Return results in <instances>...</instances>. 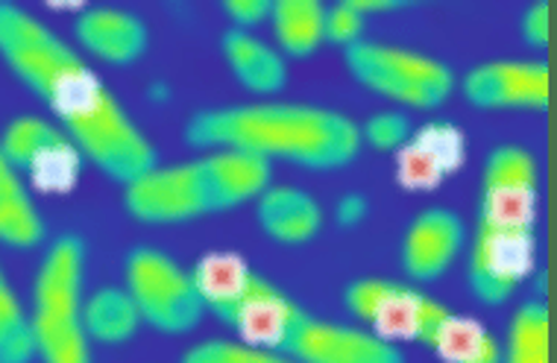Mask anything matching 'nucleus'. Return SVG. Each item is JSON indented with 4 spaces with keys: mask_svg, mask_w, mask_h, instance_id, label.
I'll return each instance as SVG.
<instances>
[{
    "mask_svg": "<svg viewBox=\"0 0 557 363\" xmlns=\"http://www.w3.org/2000/svg\"><path fill=\"white\" fill-rule=\"evenodd\" d=\"M361 143H370L375 150H403L411 138V121L403 112H379L367 117L364 126H358Z\"/></svg>",
    "mask_w": 557,
    "mask_h": 363,
    "instance_id": "nucleus-23",
    "label": "nucleus"
},
{
    "mask_svg": "<svg viewBox=\"0 0 557 363\" xmlns=\"http://www.w3.org/2000/svg\"><path fill=\"white\" fill-rule=\"evenodd\" d=\"M270 188V164L235 150H212L194 162L147 171L126 185L124 202L135 221L185 223L235 209Z\"/></svg>",
    "mask_w": 557,
    "mask_h": 363,
    "instance_id": "nucleus-5",
    "label": "nucleus"
},
{
    "mask_svg": "<svg viewBox=\"0 0 557 363\" xmlns=\"http://www.w3.org/2000/svg\"><path fill=\"white\" fill-rule=\"evenodd\" d=\"M126 290L145 323L164 335H185L206 314L188 270L153 247H138L126 259Z\"/></svg>",
    "mask_w": 557,
    "mask_h": 363,
    "instance_id": "nucleus-9",
    "label": "nucleus"
},
{
    "mask_svg": "<svg viewBox=\"0 0 557 363\" xmlns=\"http://www.w3.org/2000/svg\"><path fill=\"white\" fill-rule=\"evenodd\" d=\"M270 3L273 0H223V10L230 12V18L238 21L240 29H244L256 24V21L268 18Z\"/></svg>",
    "mask_w": 557,
    "mask_h": 363,
    "instance_id": "nucleus-26",
    "label": "nucleus"
},
{
    "mask_svg": "<svg viewBox=\"0 0 557 363\" xmlns=\"http://www.w3.org/2000/svg\"><path fill=\"white\" fill-rule=\"evenodd\" d=\"M344 59L358 83L413 109H434L455 88L451 67L417 50L361 39L344 48Z\"/></svg>",
    "mask_w": 557,
    "mask_h": 363,
    "instance_id": "nucleus-8",
    "label": "nucleus"
},
{
    "mask_svg": "<svg viewBox=\"0 0 557 363\" xmlns=\"http://www.w3.org/2000/svg\"><path fill=\"white\" fill-rule=\"evenodd\" d=\"M214 316L235 328L238 343L282 354L294 363H405L396 343L370 328L308 314L256 270Z\"/></svg>",
    "mask_w": 557,
    "mask_h": 363,
    "instance_id": "nucleus-4",
    "label": "nucleus"
},
{
    "mask_svg": "<svg viewBox=\"0 0 557 363\" xmlns=\"http://www.w3.org/2000/svg\"><path fill=\"white\" fill-rule=\"evenodd\" d=\"M548 91V65L529 59L484 62L463 77V97L481 109H543Z\"/></svg>",
    "mask_w": 557,
    "mask_h": 363,
    "instance_id": "nucleus-11",
    "label": "nucleus"
},
{
    "mask_svg": "<svg viewBox=\"0 0 557 363\" xmlns=\"http://www.w3.org/2000/svg\"><path fill=\"white\" fill-rule=\"evenodd\" d=\"M522 36L534 48H546L548 33H552V7L548 0H534L529 10L522 12Z\"/></svg>",
    "mask_w": 557,
    "mask_h": 363,
    "instance_id": "nucleus-25",
    "label": "nucleus"
},
{
    "mask_svg": "<svg viewBox=\"0 0 557 363\" xmlns=\"http://www.w3.org/2000/svg\"><path fill=\"white\" fill-rule=\"evenodd\" d=\"M463 247V221L449 209H429L405 231L403 267L417 281L437 278Z\"/></svg>",
    "mask_w": 557,
    "mask_h": 363,
    "instance_id": "nucleus-12",
    "label": "nucleus"
},
{
    "mask_svg": "<svg viewBox=\"0 0 557 363\" xmlns=\"http://www.w3.org/2000/svg\"><path fill=\"white\" fill-rule=\"evenodd\" d=\"M361 29H364V15L349 3L341 0L335 7H329L326 18H323V39L335 41V45H356L361 41Z\"/></svg>",
    "mask_w": 557,
    "mask_h": 363,
    "instance_id": "nucleus-24",
    "label": "nucleus"
},
{
    "mask_svg": "<svg viewBox=\"0 0 557 363\" xmlns=\"http://www.w3.org/2000/svg\"><path fill=\"white\" fill-rule=\"evenodd\" d=\"M259 223L278 243H306L320 231L323 211L311 193L299 188H264L259 197Z\"/></svg>",
    "mask_w": 557,
    "mask_h": 363,
    "instance_id": "nucleus-15",
    "label": "nucleus"
},
{
    "mask_svg": "<svg viewBox=\"0 0 557 363\" xmlns=\"http://www.w3.org/2000/svg\"><path fill=\"white\" fill-rule=\"evenodd\" d=\"M346 308L370 331L394 343L417 340L432 346L446 363H499L502 343L470 316L455 314L420 287L394 278H361L346 287Z\"/></svg>",
    "mask_w": 557,
    "mask_h": 363,
    "instance_id": "nucleus-6",
    "label": "nucleus"
},
{
    "mask_svg": "<svg viewBox=\"0 0 557 363\" xmlns=\"http://www.w3.org/2000/svg\"><path fill=\"white\" fill-rule=\"evenodd\" d=\"M141 323V314L135 308L129 290L121 287H103L86 302V331L103 343H121L135 335Z\"/></svg>",
    "mask_w": 557,
    "mask_h": 363,
    "instance_id": "nucleus-20",
    "label": "nucleus"
},
{
    "mask_svg": "<svg viewBox=\"0 0 557 363\" xmlns=\"http://www.w3.org/2000/svg\"><path fill=\"white\" fill-rule=\"evenodd\" d=\"M537 162L525 147L502 143L481 173V200L470 249V290L499 305L534 267L537 247Z\"/></svg>",
    "mask_w": 557,
    "mask_h": 363,
    "instance_id": "nucleus-3",
    "label": "nucleus"
},
{
    "mask_svg": "<svg viewBox=\"0 0 557 363\" xmlns=\"http://www.w3.org/2000/svg\"><path fill=\"white\" fill-rule=\"evenodd\" d=\"M77 39L95 57L124 65L145 53L147 27L133 12L115 10V7H95L77 18Z\"/></svg>",
    "mask_w": 557,
    "mask_h": 363,
    "instance_id": "nucleus-13",
    "label": "nucleus"
},
{
    "mask_svg": "<svg viewBox=\"0 0 557 363\" xmlns=\"http://www.w3.org/2000/svg\"><path fill=\"white\" fill-rule=\"evenodd\" d=\"M183 363H294L282 354L252 349L238 340H206L185 354Z\"/></svg>",
    "mask_w": 557,
    "mask_h": 363,
    "instance_id": "nucleus-22",
    "label": "nucleus"
},
{
    "mask_svg": "<svg viewBox=\"0 0 557 363\" xmlns=\"http://www.w3.org/2000/svg\"><path fill=\"white\" fill-rule=\"evenodd\" d=\"M83 267L86 247L77 235H65L50 243L41 261L33 293L29 340L33 354L45 363H91L83 302Z\"/></svg>",
    "mask_w": 557,
    "mask_h": 363,
    "instance_id": "nucleus-7",
    "label": "nucleus"
},
{
    "mask_svg": "<svg viewBox=\"0 0 557 363\" xmlns=\"http://www.w3.org/2000/svg\"><path fill=\"white\" fill-rule=\"evenodd\" d=\"M29 358H33L29 320L0 270V363H27Z\"/></svg>",
    "mask_w": 557,
    "mask_h": 363,
    "instance_id": "nucleus-21",
    "label": "nucleus"
},
{
    "mask_svg": "<svg viewBox=\"0 0 557 363\" xmlns=\"http://www.w3.org/2000/svg\"><path fill=\"white\" fill-rule=\"evenodd\" d=\"M223 57L230 62L232 74L259 95L278 91L288 83V65L276 48H270L268 41L256 39L252 33L240 27H230L221 39Z\"/></svg>",
    "mask_w": 557,
    "mask_h": 363,
    "instance_id": "nucleus-16",
    "label": "nucleus"
},
{
    "mask_svg": "<svg viewBox=\"0 0 557 363\" xmlns=\"http://www.w3.org/2000/svg\"><path fill=\"white\" fill-rule=\"evenodd\" d=\"M0 57L107 176L129 185L159 164L153 143L77 50L7 0H0Z\"/></svg>",
    "mask_w": 557,
    "mask_h": 363,
    "instance_id": "nucleus-1",
    "label": "nucleus"
},
{
    "mask_svg": "<svg viewBox=\"0 0 557 363\" xmlns=\"http://www.w3.org/2000/svg\"><path fill=\"white\" fill-rule=\"evenodd\" d=\"M270 18L282 48L290 57H308L323 41V18L326 7L320 0H273Z\"/></svg>",
    "mask_w": 557,
    "mask_h": 363,
    "instance_id": "nucleus-18",
    "label": "nucleus"
},
{
    "mask_svg": "<svg viewBox=\"0 0 557 363\" xmlns=\"http://www.w3.org/2000/svg\"><path fill=\"white\" fill-rule=\"evenodd\" d=\"M499 363H552V320L543 302H525L510 316Z\"/></svg>",
    "mask_w": 557,
    "mask_h": 363,
    "instance_id": "nucleus-19",
    "label": "nucleus"
},
{
    "mask_svg": "<svg viewBox=\"0 0 557 363\" xmlns=\"http://www.w3.org/2000/svg\"><path fill=\"white\" fill-rule=\"evenodd\" d=\"M41 238H45V223L39 209L29 200L24 179L0 150V240L12 247H33Z\"/></svg>",
    "mask_w": 557,
    "mask_h": 363,
    "instance_id": "nucleus-17",
    "label": "nucleus"
},
{
    "mask_svg": "<svg viewBox=\"0 0 557 363\" xmlns=\"http://www.w3.org/2000/svg\"><path fill=\"white\" fill-rule=\"evenodd\" d=\"M0 150L15 173H24L45 191H71L77 185L83 153L59 126L41 117H18L7 126Z\"/></svg>",
    "mask_w": 557,
    "mask_h": 363,
    "instance_id": "nucleus-10",
    "label": "nucleus"
},
{
    "mask_svg": "<svg viewBox=\"0 0 557 363\" xmlns=\"http://www.w3.org/2000/svg\"><path fill=\"white\" fill-rule=\"evenodd\" d=\"M463 159L461 133L449 124L425 126L417 138H408L399 159V179L408 188H425L451 173Z\"/></svg>",
    "mask_w": 557,
    "mask_h": 363,
    "instance_id": "nucleus-14",
    "label": "nucleus"
},
{
    "mask_svg": "<svg viewBox=\"0 0 557 363\" xmlns=\"http://www.w3.org/2000/svg\"><path fill=\"white\" fill-rule=\"evenodd\" d=\"M367 214V200L361 193H344L335 205V217L337 223H344V226H352V223L364 221Z\"/></svg>",
    "mask_w": 557,
    "mask_h": 363,
    "instance_id": "nucleus-27",
    "label": "nucleus"
},
{
    "mask_svg": "<svg viewBox=\"0 0 557 363\" xmlns=\"http://www.w3.org/2000/svg\"><path fill=\"white\" fill-rule=\"evenodd\" d=\"M185 141L235 150L264 162L285 159L308 171H335L356 159L358 126L335 109L306 103H247L206 109L185 124Z\"/></svg>",
    "mask_w": 557,
    "mask_h": 363,
    "instance_id": "nucleus-2",
    "label": "nucleus"
}]
</instances>
